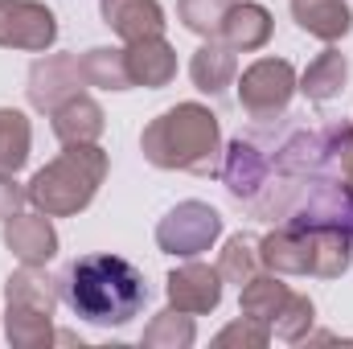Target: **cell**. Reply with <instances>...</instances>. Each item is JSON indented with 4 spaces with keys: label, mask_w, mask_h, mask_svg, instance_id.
<instances>
[{
    "label": "cell",
    "mask_w": 353,
    "mask_h": 349,
    "mask_svg": "<svg viewBox=\"0 0 353 349\" xmlns=\"http://www.w3.org/2000/svg\"><path fill=\"white\" fill-rule=\"evenodd\" d=\"M58 288H62V300L70 304V312L99 329H123L148 304L144 271L123 255H107V251L74 259L62 271Z\"/></svg>",
    "instance_id": "1"
},
{
    "label": "cell",
    "mask_w": 353,
    "mask_h": 349,
    "mask_svg": "<svg viewBox=\"0 0 353 349\" xmlns=\"http://www.w3.org/2000/svg\"><path fill=\"white\" fill-rule=\"evenodd\" d=\"M140 152L152 169L218 177V169H222V123L201 103H176L140 132Z\"/></svg>",
    "instance_id": "2"
},
{
    "label": "cell",
    "mask_w": 353,
    "mask_h": 349,
    "mask_svg": "<svg viewBox=\"0 0 353 349\" xmlns=\"http://www.w3.org/2000/svg\"><path fill=\"white\" fill-rule=\"evenodd\" d=\"M107 169H111V161L99 144H62V152L46 169L33 173L25 193H29L33 210L50 214V218H74L94 201L99 185L107 181Z\"/></svg>",
    "instance_id": "3"
},
{
    "label": "cell",
    "mask_w": 353,
    "mask_h": 349,
    "mask_svg": "<svg viewBox=\"0 0 353 349\" xmlns=\"http://www.w3.org/2000/svg\"><path fill=\"white\" fill-rule=\"evenodd\" d=\"M62 288L41 267L21 263L4 279V337L12 349H46L54 346V312Z\"/></svg>",
    "instance_id": "4"
},
{
    "label": "cell",
    "mask_w": 353,
    "mask_h": 349,
    "mask_svg": "<svg viewBox=\"0 0 353 349\" xmlns=\"http://www.w3.org/2000/svg\"><path fill=\"white\" fill-rule=\"evenodd\" d=\"M275 173V132H239L226 148H222V185L234 201H255L267 189V181Z\"/></svg>",
    "instance_id": "5"
},
{
    "label": "cell",
    "mask_w": 353,
    "mask_h": 349,
    "mask_svg": "<svg viewBox=\"0 0 353 349\" xmlns=\"http://www.w3.org/2000/svg\"><path fill=\"white\" fill-rule=\"evenodd\" d=\"M222 239V214L210 201H176L157 222V247L173 259H197Z\"/></svg>",
    "instance_id": "6"
},
{
    "label": "cell",
    "mask_w": 353,
    "mask_h": 349,
    "mask_svg": "<svg viewBox=\"0 0 353 349\" xmlns=\"http://www.w3.org/2000/svg\"><path fill=\"white\" fill-rule=\"evenodd\" d=\"M296 70L288 58H259L243 70V79H234L239 87V103L243 111L255 119V123H267L275 115H288V103L296 94Z\"/></svg>",
    "instance_id": "7"
},
{
    "label": "cell",
    "mask_w": 353,
    "mask_h": 349,
    "mask_svg": "<svg viewBox=\"0 0 353 349\" xmlns=\"http://www.w3.org/2000/svg\"><path fill=\"white\" fill-rule=\"evenodd\" d=\"M58 41V17L41 0H0V46L21 54H46Z\"/></svg>",
    "instance_id": "8"
},
{
    "label": "cell",
    "mask_w": 353,
    "mask_h": 349,
    "mask_svg": "<svg viewBox=\"0 0 353 349\" xmlns=\"http://www.w3.org/2000/svg\"><path fill=\"white\" fill-rule=\"evenodd\" d=\"M87 87L83 83V70H79V58L74 54H41L33 66H29V107L33 111H54L58 103H66L70 94Z\"/></svg>",
    "instance_id": "9"
},
{
    "label": "cell",
    "mask_w": 353,
    "mask_h": 349,
    "mask_svg": "<svg viewBox=\"0 0 353 349\" xmlns=\"http://www.w3.org/2000/svg\"><path fill=\"white\" fill-rule=\"evenodd\" d=\"M222 283L226 279H222L218 267H210V263H201V259H189L169 271L165 296H169L173 308L189 312V317H201V312H214L222 304Z\"/></svg>",
    "instance_id": "10"
},
{
    "label": "cell",
    "mask_w": 353,
    "mask_h": 349,
    "mask_svg": "<svg viewBox=\"0 0 353 349\" xmlns=\"http://www.w3.org/2000/svg\"><path fill=\"white\" fill-rule=\"evenodd\" d=\"M4 247L17 255V263H29V267H46V263L58 255V230L50 222V214H12L4 218Z\"/></svg>",
    "instance_id": "11"
},
{
    "label": "cell",
    "mask_w": 353,
    "mask_h": 349,
    "mask_svg": "<svg viewBox=\"0 0 353 349\" xmlns=\"http://www.w3.org/2000/svg\"><path fill=\"white\" fill-rule=\"evenodd\" d=\"M99 12H103V25L123 41L161 37L169 25L161 0H99Z\"/></svg>",
    "instance_id": "12"
},
{
    "label": "cell",
    "mask_w": 353,
    "mask_h": 349,
    "mask_svg": "<svg viewBox=\"0 0 353 349\" xmlns=\"http://www.w3.org/2000/svg\"><path fill=\"white\" fill-rule=\"evenodd\" d=\"M128 74H132V87H148L161 90L176 79V50L161 37H140V41H128Z\"/></svg>",
    "instance_id": "13"
},
{
    "label": "cell",
    "mask_w": 353,
    "mask_h": 349,
    "mask_svg": "<svg viewBox=\"0 0 353 349\" xmlns=\"http://www.w3.org/2000/svg\"><path fill=\"white\" fill-rule=\"evenodd\" d=\"M50 123H54V136L62 144H99V136L107 128V115L87 90H79V94H70L66 103H58L50 111Z\"/></svg>",
    "instance_id": "14"
},
{
    "label": "cell",
    "mask_w": 353,
    "mask_h": 349,
    "mask_svg": "<svg viewBox=\"0 0 353 349\" xmlns=\"http://www.w3.org/2000/svg\"><path fill=\"white\" fill-rule=\"evenodd\" d=\"M189 79L201 94H222L239 79V50H230L222 37H205L189 58Z\"/></svg>",
    "instance_id": "15"
},
{
    "label": "cell",
    "mask_w": 353,
    "mask_h": 349,
    "mask_svg": "<svg viewBox=\"0 0 353 349\" xmlns=\"http://www.w3.org/2000/svg\"><path fill=\"white\" fill-rule=\"evenodd\" d=\"M292 21L308 37H316L325 46H337L353 29V8L350 0H292Z\"/></svg>",
    "instance_id": "16"
},
{
    "label": "cell",
    "mask_w": 353,
    "mask_h": 349,
    "mask_svg": "<svg viewBox=\"0 0 353 349\" xmlns=\"http://www.w3.org/2000/svg\"><path fill=\"white\" fill-rule=\"evenodd\" d=\"M271 29H275V21H271V12H267L263 4H255V0H234L230 12H226V21H222V29H218V37H222L230 50L255 54V50H263L267 41H271Z\"/></svg>",
    "instance_id": "17"
},
{
    "label": "cell",
    "mask_w": 353,
    "mask_h": 349,
    "mask_svg": "<svg viewBox=\"0 0 353 349\" xmlns=\"http://www.w3.org/2000/svg\"><path fill=\"white\" fill-rule=\"evenodd\" d=\"M345 83H350V58H345L337 46H329L325 54H316V58L308 62V70L300 74L296 90H300L308 103H333V99H341Z\"/></svg>",
    "instance_id": "18"
},
{
    "label": "cell",
    "mask_w": 353,
    "mask_h": 349,
    "mask_svg": "<svg viewBox=\"0 0 353 349\" xmlns=\"http://www.w3.org/2000/svg\"><path fill=\"white\" fill-rule=\"evenodd\" d=\"M288 296H292V288H288L275 271H267V267H263L259 275H251V279L239 288V312L271 329V321L279 317V308H283V300H288Z\"/></svg>",
    "instance_id": "19"
},
{
    "label": "cell",
    "mask_w": 353,
    "mask_h": 349,
    "mask_svg": "<svg viewBox=\"0 0 353 349\" xmlns=\"http://www.w3.org/2000/svg\"><path fill=\"white\" fill-rule=\"evenodd\" d=\"M83 83L99 90H132V74H128V54L115 46H90L79 58Z\"/></svg>",
    "instance_id": "20"
},
{
    "label": "cell",
    "mask_w": 353,
    "mask_h": 349,
    "mask_svg": "<svg viewBox=\"0 0 353 349\" xmlns=\"http://www.w3.org/2000/svg\"><path fill=\"white\" fill-rule=\"evenodd\" d=\"M29 148H33L29 115L17 111V107H0V169L4 173H21L29 165Z\"/></svg>",
    "instance_id": "21"
},
{
    "label": "cell",
    "mask_w": 353,
    "mask_h": 349,
    "mask_svg": "<svg viewBox=\"0 0 353 349\" xmlns=\"http://www.w3.org/2000/svg\"><path fill=\"white\" fill-rule=\"evenodd\" d=\"M197 341V329H193V317L181 312V308H165L157 312L148 325H144V346L148 349H189Z\"/></svg>",
    "instance_id": "22"
},
{
    "label": "cell",
    "mask_w": 353,
    "mask_h": 349,
    "mask_svg": "<svg viewBox=\"0 0 353 349\" xmlns=\"http://www.w3.org/2000/svg\"><path fill=\"white\" fill-rule=\"evenodd\" d=\"M218 271L226 283H247L251 275L263 271V259H259V239L255 235H230L226 247H222V259H218Z\"/></svg>",
    "instance_id": "23"
},
{
    "label": "cell",
    "mask_w": 353,
    "mask_h": 349,
    "mask_svg": "<svg viewBox=\"0 0 353 349\" xmlns=\"http://www.w3.org/2000/svg\"><path fill=\"white\" fill-rule=\"evenodd\" d=\"M312 325H316V304H312L304 292H292V296L283 300L279 317L271 321V333H275L279 341L296 346V341H308V337H312Z\"/></svg>",
    "instance_id": "24"
},
{
    "label": "cell",
    "mask_w": 353,
    "mask_h": 349,
    "mask_svg": "<svg viewBox=\"0 0 353 349\" xmlns=\"http://www.w3.org/2000/svg\"><path fill=\"white\" fill-rule=\"evenodd\" d=\"M234 0H176V17L189 33L197 37H218L226 12H230Z\"/></svg>",
    "instance_id": "25"
},
{
    "label": "cell",
    "mask_w": 353,
    "mask_h": 349,
    "mask_svg": "<svg viewBox=\"0 0 353 349\" xmlns=\"http://www.w3.org/2000/svg\"><path fill=\"white\" fill-rule=\"evenodd\" d=\"M271 341V329L259 325V321H251V317H239V321H230L218 337H214V346H239V349H263Z\"/></svg>",
    "instance_id": "26"
},
{
    "label": "cell",
    "mask_w": 353,
    "mask_h": 349,
    "mask_svg": "<svg viewBox=\"0 0 353 349\" xmlns=\"http://www.w3.org/2000/svg\"><path fill=\"white\" fill-rule=\"evenodd\" d=\"M25 201H29V193H25V185L17 181V173H4V169H0V222L12 218Z\"/></svg>",
    "instance_id": "27"
},
{
    "label": "cell",
    "mask_w": 353,
    "mask_h": 349,
    "mask_svg": "<svg viewBox=\"0 0 353 349\" xmlns=\"http://www.w3.org/2000/svg\"><path fill=\"white\" fill-rule=\"evenodd\" d=\"M337 173L345 177V185H350V193H353V132H350V140H345V152H341V165H337Z\"/></svg>",
    "instance_id": "28"
}]
</instances>
